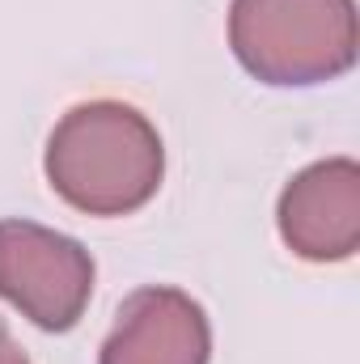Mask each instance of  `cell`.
I'll return each instance as SVG.
<instances>
[{
	"label": "cell",
	"mask_w": 360,
	"mask_h": 364,
	"mask_svg": "<svg viewBox=\"0 0 360 364\" xmlns=\"http://www.w3.org/2000/svg\"><path fill=\"white\" fill-rule=\"evenodd\" d=\"M47 182L64 203L90 216L144 208L166 174L157 127L127 102L73 106L47 140Z\"/></svg>",
	"instance_id": "obj_1"
},
{
	"label": "cell",
	"mask_w": 360,
	"mask_h": 364,
	"mask_svg": "<svg viewBox=\"0 0 360 364\" xmlns=\"http://www.w3.org/2000/svg\"><path fill=\"white\" fill-rule=\"evenodd\" d=\"M229 47L263 85H322L356 64L352 0H233Z\"/></svg>",
	"instance_id": "obj_2"
},
{
	"label": "cell",
	"mask_w": 360,
	"mask_h": 364,
	"mask_svg": "<svg viewBox=\"0 0 360 364\" xmlns=\"http://www.w3.org/2000/svg\"><path fill=\"white\" fill-rule=\"evenodd\" d=\"M0 296L38 331H73L93 296L90 250L34 220H0Z\"/></svg>",
	"instance_id": "obj_3"
},
{
	"label": "cell",
	"mask_w": 360,
	"mask_h": 364,
	"mask_svg": "<svg viewBox=\"0 0 360 364\" xmlns=\"http://www.w3.org/2000/svg\"><path fill=\"white\" fill-rule=\"evenodd\" d=\"M280 237L305 263H344L360 246V166L327 157L284 186Z\"/></svg>",
	"instance_id": "obj_4"
},
{
	"label": "cell",
	"mask_w": 360,
	"mask_h": 364,
	"mask_svg": "<svg viewBox=\"0 0 360 364\" xmlns=\"http://www.w3.org/2000/svg\"><path fill=\"white\" fill-rule=\"evenodd\" d=\"M208 314L182 288L166 284L132 292L102 343V364H208Z\"/></svg>",
	"instance_id": "obj_5"
},
{
	"label": "cell",
	"mask_w": 360,
	"mask_h": 364,
	"mask_svg": "<svg viewBox=\"0 0 360 364\" xmlns=\"http://www.w3.org/2000/svg\"><path fill=\"white\" fill-rule=\"evenodd\" d=\"M0 364H30L26 360V352H21V343L0 326Z\"/></svg>",
	"instance_id": "obj_6"
}]
</instances>
